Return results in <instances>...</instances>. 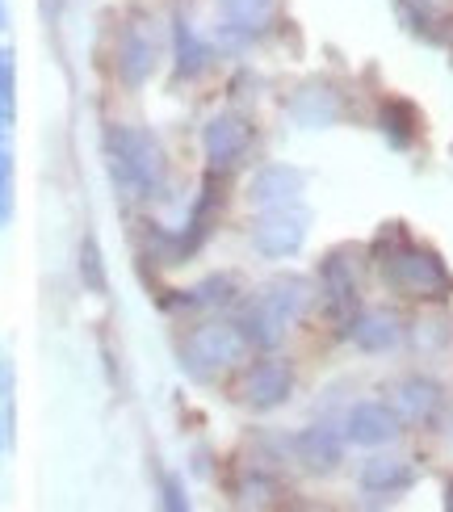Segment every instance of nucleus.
<instances>
[{
  "instance_id": "bb28decb",
  "label": "nucleus",
  "mask_w": 453,
  "mask_h": 512,
  "mask_svg": "<svg viewBox=\"0 0 453 512\" xmlns=\"http://www.w3.org/2000/svg\"><path fill=\"white\" fill-rule=\"evenodd\" d=\"M9 122H13V105H9V101H0V131H5Z\"/></svg>"
},
{
  "instance_id": "7ed1b4c3",
  "label": "nucleus",
  "mask_w": 453,
  "mask_h": 512,
  "mask_svg": "<svg viewBox=\"0 0 453 512\" xmlns=\"http://www.w3.org/2000/svg\"><path fill=\"white\" fill-rule=\"evenodd\" d=\"M382 277H386V286L407 294V298H428V303H437V298L453 294V273L445 269L441 256L407 244V240H399L391 252H382Z\"/></svg>"
},
{
  "instance_id": "c756f323",
  "label": "nucleus",
  "mask_w": 453,
  "mask_h": 512,
  "mask_svg": "<svg viewBox=\"0 0 453 512\" xmlns=\"http://www.w3.org/2000/svg\"><path fill=\"white\" fill-rule=\"evenodd\" d=\"M445 508H453V483L445 487Z\"/></svg>"
},
{
  "instance_id": "4468645a",
  "label": "nucleus",
  "mask_w": 453,
  "mask_h": 512,
  "mask_svg": "<svg viewBox=\"0 0 453 512\" xmlns=\"http://www.w3.org/2000/svg\"><path fill=\"white\" fill-rule=\"evenodd\" d=\"M353 340L361 353H391L399 340H403V319L386 307H374V311H357V319L344 332Z\"/></svg>"
},
{
  "instance_id": "5701e85b",
  "label": "nucleus",
  "mask_w": 453,
  "mask_h": 512,
  "mask_svg": "<svg viewBox=\"0 0 453 512\" xmlns=\"http://www.w3.org/2000/svg\"><path fill=\"white\" fill-rule=\"evenodd\" d=\"M231 290H235L231 277L214 273V277H206V282H202L198 290H189V303H198V307H202V303H206V307H214V303H227Z\"/></svg>"
},
{
  "instance_id": "f3484780",
  "label": "nucleus",
  "mask_w": 453,
  "mask_h": 512,
  "mask_svg": "<svg viewBox=\"0 0 453 512\" xmlns=\"http://www.w3.org/2000/svg\"><path fill=\"white\" fill-rule=\"evenodd\" d=\"M361 492H370V496H395V492H407V487L416 483V466L407 462V458H370L361 466Z\"/></svg>"
},
{
  "instance_id": "b1692460",
  "label": "nucleus",
  "mask_w": 453,
  "mask_h": 512,
  "mask_svg": "<svg viewBox=\"0 0 453 512\" xmlns=\"http://www.w3.org/2000/svg\"><path fill=\"white\" fill-rule=\"evenodd\" d=\"M13 89H17V68H13V51L0 47V101L13 105Z\"/></svg>"
},
{
  "instance_id": "cd10ccee",
  "label": "nucleus",
  "mask_w": 453,
  "mask_h": 512,
  "mask_svg": "<svg viewBox=\"0 0 453 512\" xmlns=\"http://www.w3.org/2000/svg\"><path fill=\"white\" fill-rule=\"evenodd\" d=\"M0 30H9V5L0 0Z\"/></svg>"
},
{
  "instance_id": "a878e982",
  "label": "nucleus",
  "mask_w": 453,
  "mask_h": 512,
  "mask_svg": "<svg viewBox=\"0 0 453 512\" xmlns=\"http://www.w3.org/2000/svg\"><path fill=\"white\" fill-rule=\"evenodd\" d=\"M59 9H63V0H42V17H47V21H55Z\"/></svg>"
},
{
  "instance_id": "2eb2a0df",
  "label": "nucleus",
  "mask_w": 453,
  "mask_h": 512,
  "mask_svg": "<svg viewBox=\"0 0 453 512\" xmlns=\"http://www.w3.org/2000/svg\"><path fill=\"white\" fill-rule=\"evenodd\" d=\"M219 13H223V34L231 42H252L273 26L277 0H223Z\"/></svg>"
},
{
  "instance_id": "4be33fe9",
  "label": "nucleus",
  "mask_w": 453,
  "mask_h": 512,
  "mask_svg": "<svg viewBox=\"0 0 453 512\" xmlns=\"http://www.w3.org/2000/svg\"><path fill=\"white\" fill-rule=\"evenodd\" d=\"M13 219V147L0 139V227Z\"/></svg>"
},
{
  "instance_id": "f257e3e1",
  "label": "nucleus",
  "mask_w": 453,
  "mask_h": 512,
  "mask_svg": "<svg viewBox=\"0 0 453 512\" xmlns=\"http://www.w3.org/2000/svg\"><path fill=\"white\" fill-rule=\"evenodd\" d=\"M311 294H315L311 282L307 277H298V273H277L273 282H265L248 298V307L240 315V328L248 336V345L261 349V353L282 349V340L290 336V328L307 315Z\"/></svg>"
},
{
  "instance_id": "412c9836",
  "label": "nucleus",
  "mask_w": 453,
  "mask_h": 512,
  "mask_svg": "<svg viewBox=\"0 0 453 512\" xmlns=\"http://www.w3.org/2000/svg\"><path fill=\"white\" fill-rule=\"evenodd\" d=\"M80 277L93 294L110 290V277H105V261H101V244L93 236H84V244H80Z\"/></svg>"
},
{
  "instance_id": "9b49d317",
  "label": "nucleus",
  "mask_w": 453,
  "mask_h": 512,
  "mask_svg": "<svg viewBox=\"0 0 453 512\" xmlns=\"http://www.w3.org/2000/svg\"><path fill=\"white\" fill-rule=\"evenodd\" d=\"M290 450L307 475H332L344 462V437L336 429H328V424H311V429H302L290 441Z\"/></svg>"
},
{
  "instance_id": "f8f14e48",
  "label": "nucleus",
  "mask_w": 453,
  "mask_h": 512,
  "mask_svg": "<svg viewBox=\"0 0 453 512\" xmlns=\"http://www.w3.org/2000/svg\"><path fill=\"white\" fill-rule=\"evenodd\" d=\"M302 185L307 177L290 164H265L261 173L248 181V202L256 210H273V206H294L302 198Z\"/></svg>"
},
{
  "instance_id": "6e6552de",
  "label": "nucleus",
  "mask_w": 453,
  "mask_h": 512,
  "mask_svg": "<svg viewBox=\"0 0 453 512\" xmlns=\"http://www.w3.org/2000/svg\"><path fill=\"white\" fill-rule=\"evenodd\" d=\"M156 59H160V42H156V30L147 21H126L122 34H118V76L122 84H147V76L156 72Z\"/></svg>"
},
{
  "instance_id": "c85d7f7f",
  "label": "nucleus",
  "mask_w": 453,
  "mask_h": 512,
  "mask_svg": "<svg viewBox=\"0 0 453 512\" xmlns=\"http://www.w3.org/2000/svg\"><path fill=\"white\" fill-rule=\"evenodd\" d=\"M5 441H9V420L0 416V445H5Z\"/></svg>"
},
{
  "instance_id": "aec40b11",
  "label": "nucleus",
  "mask_w": 453,
  "mask_h": 512,
  "mask_svg": "<svg viewBox=\"0 0 453 512\" xmlns=\"http://www.w3.org/2000/svg\"><path fill=\"white\" fill-rule=\"evenodd\" d=\"M206 47H202V42L198 38H193L189 34V26H185V21H177V76H198L202 68H206Z\"/></svg>"
},
{
  "instance_id": "393cba45",
  "label": "nucleus",
  "mask_w": 453,
  "mask_h": 512,
  "mask_svg": "<svg viewBox=\"0 0 453 512\" xmlns=\"http://www.w3.org/2000/svg\"><path fill=\"white\" fill-rule=\"evenodd\" d=\"M160 504H164V508H185V500H181V487L172 483V479L164 483V500H160Z\"/></svg>"
},
{
  "instance_id": "6ab92c4d",
  "label": "nucleus",
  "mask_w": 453,
  "mask_h": 512,
  "mask_svg": "<svg viewBox=\"0 0 453 512\" xmlns=\"http://www.w3.org/2000/svg\"><path fill=\"white\" fill-rule=\"evenodd\" d=\"M399 5V17H403V26L412 30L416 38L424 42H441V30H437V13L428 0H395Z\"/></svg>"
},
{
  "instance_id": "20e7f679",
  "label": "nucleus",
  "mask_w": 453,
  "mask_h": 512,
  "mask_svg": "<svg viewBox=\"0 0 453 512\" xmlns=\"http://www.w3.org/2000/svg\"><path fill=\"white\" fill-rule=\"evenodd\" d=\"M252 345H248V336H244V328L240 324H202V328H193L189 336H185V366L189 370H198V374H214V370H227V366H235L244 353H248Z\"/></svg>"
},
{
  "instance_id": "9d476101",
  "label": "nucleus",
  "mask_w": 453,
  "mask_h": 512,
  "mask_svg": "<svg viewBox=\"0 0 453 512\" xmlns=\"http://www.w3.org/2000/svg\"><path fill=\"white\" fill-rule=\"evenodd\" d=\"M202 147H206V160L214 168H231L235 160H240L248 147H252V126L244 114H214L206 122V131H202Z\"/></svg>"
},
{
  "instance_id": "f03ea898",
  "label": "nucleus",
  "mask_w": 453,
  "mask_h": 512,
  "mask_svg": "<svg viewBox=\"0 0 453 512\" xmlns=\"http://www.w3.org/2000/svg\"><path fill=\"white\" fill-rule=\"evenodd\" d=\"M105 160L122 198L147 202L164 189V147L147 126H114L105 135Z\"/></svg>"
},
{
  "instance_id": "0eeeda50",
  "label": "nucleus",
  "mask_w": 453,
  "mask_h": 512,
  "mask_svg": "<svg viewBox=\"0 0 453 512\" xmlns=\"http://www.w3.org/2000/svg\"><path fill=\"white\" fill-rule=\"evenodd\" d=\"M290 391H294V366L282 361V357H261L240 382V399L248 403L252 412L282 408V403L290 399Z\"/></svg>"
},
{
  "instance_id": "a211bd4d",
  "label": "nucleus",
  "mask_w": 453,
  "mask_h": 512,
  "mask_svg": "<svg viewBox=\"0 0 453 512\" xmlns=\"http://www.w3.org/2000/svg\"><path fill=\"white\" fill-rule=\"evenodd\" d=\"M382 135L391 139L395 147H412L416 139V114L407 101H386L382 105Z\"/></svg>"
},
{
  "instance_id": "ddd939ff",
  "label": "nucleus",
  "mask_w": 453,
  "mask_h": 512,
  "mask_svg": "<svg viewBox=\"0 0 453 512\" xmlns=\"http://www.w3.org/2000/svg\"><path fill=\"white\" fill-rule=\"evenodd\" d=\"M441 403H445L441 382L424 378V374H412V378H403L399 387H395L391 408L399 412L403 424H433L437 412H441Z\"/></svg>"
},
{
  "instance_id": "1a4fd4ad",
  "label": "nucleus",
  "mask_w": 453,
  "mask_h": 512,
  "mask_svg": "<svg viewBox=\"0 0 453 512\" xmlns=\"http://www.w3.org/2000/svg\"><path fill=\"white\" fill-rule=\"evenodd\" d=\"M399 429H403V420H399V412L391 408V403L365 399L349 412V420H344V441L365 445V450H378V445H391L399 437Z\"/></svg>"
},
{
  "instance_id": "423d86ee",
  "label": "nucleus",
  "mask_w": 453,
  "mask_h": 512,
  "mask_svg": "<svg viewBox=\"0 0 453 512\" xmlns=\"http://www.w3.org/2000/svg\"><path fill=\"white\" fill-rule=\"evenodd\" d=\"M319 294H323V307H328L332 324L340 332H349V324L361 311V290H357V273H353V265H349V256H344V252L323 256V265H319Z\"/></svg>"
},
{
  "instance_id": "39448f33",
  "label": "nucleus",
  "mask_w": 453,
  "mask_h": 512,
  "mask_svg": "<svg viewBox=\"0 0 453 512\" xmlns=\"http://www.w3.org/2000/svg\"><path fill=\"white\" fill-rule=\"evenodd\" d=\"M307 231H311V215L298 202L273 206V210H261V219L252 223V248L269 256V261H282V256H294L302 248Z\"/></svg>"
},
{
  "instance_id": "dca6fc26",
  "label": "nucleus",
  "mask_w": 453,
  "mask_h": 512,
  "mask_svg": "<svg viewBox=\"0 0 453 512\" xmlns=\"http://www.w3.org/2000/svg\"><path fill=\"white\" fill-rule=\"evenodd\" d=\"M290 114L298 126H307V131H323V126H332L340 118V93L332 84L311 80L290 97Z\"/></svg>"
}]
</instances>
